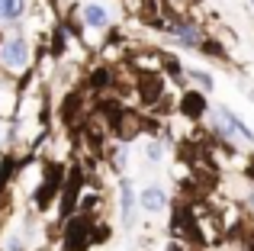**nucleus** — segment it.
Instances as JSON below:
<instances>
[{
  "mask_svg": "<svg viewBox=\"0 0 254 251\" xmlns=\"http://www.w3.org/2000/svg\"><path fill=\"white\" fill-rule=\"evenodd\" d=\"M0 62L6 64V68H13V71H19L26 64V42L23 39H6V42H0Z\"/></svg>",
  "mask_w": 254,
  "mask_h": 251,
  "instance_id": "nucleus-1",
  "label": "nucleus"
},
{
  "mask_svg": "<svg viewBox=\"0 0 254 251\" xmlns=\"http://www.w3.org/2000/svg\"><path fill=\"white\" fill-rule=\"evenodd\" d=\"M142 203H145V209H161L164 206V190H158V187H148L145 190V196H142Z\"/></svg>",
  "mask_w": 254,
  "mask_h": 251,
  "instance_id": "nucleus-5",
  "label": "nucleus"
},
{
  "mask_svg": "<svg viewBox=\"0 0 254 251\" xmlns=\"http://www.w3.org/2000/svg\"><path fill=\"white\" fill-rule=\"evenodd\" d=\"M203 107H206V103H203V97H199V94H187L184 97V113L187 116H199V113H203Z\"/></svg>",
  "mask_w": 254,
  "mask_h": 251,
  "instance_id": "nucleus-7",
  "label": "nucleus"
},
{
  "mask_svg": "<svg viewBox=\"0 0 254 251\" xmlns=\"http://www.w3.org/2000/svg\"><path fill=\"white\" fill-rule=\"evenodd\" d=\"M84 19L90 26H106V10L103 6H84Z\"/></svg>",
  "mask_w": 254,
  "mask_h": 251,
  "instance_id": "nucleus-8",
  "label": "nucleus"
},
{
  "mask_svg": "<svg viewBox=\"0 0 254 251\" xmlns=\"http://www.w3.org/2000/svg\"><path fill=\"white\" fill-rule=\"evenodd\" d=\"M0 19H3V0H0Z\"/></svg>",
  "mask_w": 254,
  "mask_h": 251,
  "instance_id": "nucleus-13",
  "label": "nucleus"
},
{
  "mask_svg": "<svg viewBox=\"0 0 254 251\" xmlns=\"http://www.w3.org/2000/svg\"><path fill=\"white\" fill-rule=\"evenodd\" d=\"M123 209H126V216H129V209H132V190L129 187H123Z\"/></svg>",
  "mask_w": 254,
  "mask_h": 251,
  "instance_id": "nucleus-10",
  "label": "nucleus"
},
{
  "mask_svg": "<svg viewBox=\"0 0 254 251\" xmlns=\"http://www.w3.org/2000/svg\"><path fill=\"white\" fill-rule=\"evenodd\" d=\"M174 36H177V42H184V45H199L203 39H199V32L193 29V26H177L174 29Z\"/></svg>",
  "mask_w": 254,
  "mask_h": 251,
  "instance_id": "nucleus-6",
  "label": "nucleus"
},
{
  "mask_svg": "<svg viewBox=\"0 0 254 251\" xmlns=\"http://www.w3.org/2000/svg\"><path fill=\"white\" fill-rule=\"evenodd\" d=\"M251 206H254V193H251Z\"/></svg>",
  "mask_w": 254,
  "mask_h": 251,
  "instance_id": "nucleus-14",
  "label": "nucleus"
},
{
  "mask_svg": "<svg viewBox=\"0 0 254 251\" xmlns=\"http://www.w3.org/2000/svg\"><path fill=\"white\" fill-rule=\"evenodd\" d=\"M23 0H3V19H16L23 13Z\"/></svg>",
  "mask_w": 254,
  "mask_h": 251,
  "instance_id": "nucleus-9",
  "label": "nucleus"
},
{
  "mask_svg": "<svg viewBox=\"0 0 254 251\" xmlns=\"http://www.w3.org/2000/svg\"><path fill=\"white\" fill-rule=\"evenodd\" d=\"M193 77H196V81H203V84H209V74H203V71H190Z\"/></svg>",
  "mask_w": 254,
  "mask_h": 251,
  "instance_id": "nucleus-12",
  "label": "nucleus"
},
{
  "mask_svg": "<svg viewBox=\"0 0 254 251\" xmlns=\"http://www.w3.org/2000/svg\"><path fill=\"white\" fill-rule=\"evenodd\" d=\"M216 120H219V126H222V129L229 132V135H238V138H245V142H248V138H254L248 126H245V123H238L235 116H232V113H225V110H219V113H216Z\"/></svg>",
  "mask_w": 254,
  "mask_h": 251,
  "instance_id": "nucleus-2",
  "label": "nucleus"
},
{
  "mask_svg": "<svg viewBox=\"0 0 254 251\" xmlns=\"http://www.w3.org/2000/svg\"><path fill=\"white\" fill-rule=\"evenodd\" d=\"M251 174H254V164H251Z\"/></svg>",
  "mask_w": 254,
  "mask_h": 251,
  "instance_id": "nucleus-15",
  "label": "nucleus"
},
{
  "mask_svg": "<svg viewBox=\"0 0 254 251\" xmlns=\"http://www.w3.org/2000/svg\"><path fill=\"white\" fill-rule=\"evenodd\" d=\"M87 239H90V229H87V222H74V226L68 229V251H81L87 245Z\"/></svg>",
  "mask_w": 254,
  "mask_h": 251,
  "instance_id": "nucleus-3",
  "label": "nucleus"
},
{
  "mask_svg": "<svg viewBox=\"0 0 254 251\" xmlns=\"http://www.w3.org/2000/svg\"><path fill=\"white\" fill-rule=\"evenodd\" d=\"M103 81H110V74H106V71H97V74H93V87H103Z\"/></svg>",
  "mask_w": 254,
  "mask_h": 251,
  "instance_id": "nucleus-11",
  "label": "nucleus"
},
{
  "mask_svg": "<svg viewBox=\"0 0 254 251\" xmlns=\"http://www.w3.org/2000/svg\"><path fill=\"white\" fill-rule=\"evenodd\" d=\"M174 226H177V232H187L193 242H199V229H196V222H193V216H190V213H184V209H180V213H177V222H174Z\"/></svg>",
  "mask_w": 254,
  "mask_h": 251,
  "instance_id": "nucleus-4",
  "label": "nucleus"
}]
</instances>
